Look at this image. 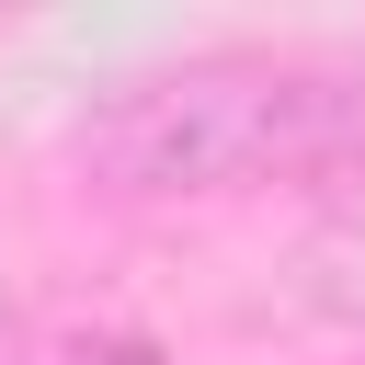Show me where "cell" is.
Masks as SVG:
<instances>
[{"mask_svg":"<svg viewBox=\"0 0 365 365\" xmlns=\"http://www.w3.org/2000/svg\"><path fill=\"white\" fill-rule=\"evenodd\" d=\"M354 137H365V68L308 46H194V57L125 68L68 125L80 171L137 205L297 182V171H331Z\"/></svg>","mask_w":365,"mask_h":365,"instance_id":"obj_1","label":"cell"},{"mask_svg":"<svg viewBox=\"0 0 365 365\" xmlns=\"http://www.w3.org/2000/svg\"><path fill=\"white\" fill-rule=\"evenodd\" d=\"M0 365H171V342L137 308H114V297L46 285V297H11L0 308Z\"/></svg>","mask_w":365,"mask_h":365,"instance_id":"obj_2","label":"cell"}]
</instances>
